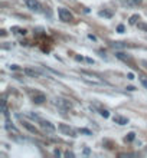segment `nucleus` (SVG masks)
I'll list each match as a JSON object with an SVG mask.
<instances>
[{
  "instance_id": "f257e3e1",
  "label": "nucleus",
  "mask_w": 147,
  "mask_h": 158,
  "mask_svg": "<svg viewBox=\"0 0 147 158\" xmlns=\"http://www.w3.org/2000/svg\"><path fill=\"white\" fill-rule=\"evenodd\" d=\"M39 126L44 129L45 132H48V134H54L56 131V128L52 122H49V121H45V119H39Z\"/></svg>"
},
{
  "instance_id": "f03ea898",
  "label": "nucleus",
  "mask_w": 147,
  "mask_h": 158,
  "mask_svg": "<svg viewBox=\"0 0 147 158\" xmlns=\"http://www.w3.org/2000/svg\"><path fill=\"white\" fill-rule=\"evenodd\" d=\"M55 104H56V106H58L61 111H69V109L72 108L71 102H69L68 99H64V98H56Z\"/></svg>"
},
{
  "instance_id": "7ed1b4c3",
  "label": "nucleus",
  "mask_w": 147,
  "mask_h": 158,
  "mask_svg": "<svg viewBox=\"0 0 147 158\" xmlns=\"http://www.w3.org/2000/svg\"><path fill=\"white\" fill-rule=\"evenodd\" d=\"M58 15H59V19L62 22H71L72 20V13L65 7H59L58 9Z\"/></svg>"
},
{
  "instance_id": "20e7f679",
  "label": "nucleus",
  "mask_w": 147,
  "mask_h": 158,
  "mask_svg": "<svg viewBox=\"0 0 147 158\" xmlns=\"http://www.w3.org/2000/svg\"><path fill=\"white\" fill-rule=\"evenodd\" d=\"M58 129H59L64 135H69V136H72V138H75V136H76L75 129L71 128L69 125H66V124H59V125H58Z\"/></svg>"
},
{
  "instance_id": "39448f33",
  "label": "nucleus",
  "mask_w": 147,
  "mask_h": 158,
  "mask_svg": "<svg viewBox=\"0 0 147 158\" xmlns=\"http://www.w3.org/2000/svg\"><path fill=\"white\" fill-rule=\"evenodd\" d=\"M25 3H26L27 9H30L32 12H40L42 10V6L39 3L38 0H25Z\"/></svg>"
},
{
  "instance_id": "423d86ee",
  "label": "nucleus",
  "mask_w": 147,
  "mask_h": 158,
  "mask_svg": "<svg viewBox=\"0 0 147 158\" xmlns=\"http://www.w3.org/2000/svg\"><path fill=\"white\" fill-rule=\"evenodd\" d=\"M25 73H26L27 76H30V78H39V76H42V72L36 71V69H32V68H26V69H25Z\"/></svg>"
},
{
  "instance_id": "0eeeda50",
  "label": "nucleus",
  "mask_w": 147,
  "mask_h": 158,
  "mask_svg": "<svg viewBox=\"0 0 147 158\" xmlns=\"http://www.w3.org/2000/svg\"><path fill=\"white\" fill-rule=\"evenodd\" d=\"M115 124H118V125H127L128 124V119L125 118V116H121V115H115L114 118H113Z\"/></svg>"
},
{
  "instance_id": "6e6552de",
  "label": "nucleus",
  "mask_w": 147,
  "mask_h": 158,
  "mask_svg": "<svg viewBox=\"0 0 147 158\" xmlns=\"http://www.w3.org/2000/svg\"><path fill=\"white\" fill-rule=\"evenodd\" d=\"M23 126H25L29 132H32V134H35V135H39L38 128H36V126H33L32 124H29V122H26V121H23Z\"/></svg>"
},
{
  "instance_id": "1a4fd4ad",
  "label": "nucleus",
  "mask_w": 147,
  "mask_h": 158,
  "mask_svg": "<svg viewBox=\"0 0 147 158\" xmlns=\"http://www.w3.org/2000/svg\"><path fill=\"white\" fill-rule=\"evenodd\" d=\"M32 99L35 104H44L45 101H46V96H45L44 93H35Z\"/></svg>"
},
{
  "instance_id": "9d476101",
  "label": "nucleus",
  "mask_w": 147,
  "mask_h": 158,
  "mask_svg": "<svg viewBox=\"0 0 147 158\" xmlns=\"http://www.w3.org/2000/svg\"><path fill=\"white\" fill-rule=\"evenodd\" d=\"M115 56H117L118 59L124 60V62H131V56H128V55L123 53V52H117V53H115Z\"/></svg>"
},
{
  "instance_id": "9b49d317",
  "label": "nucleus",
  "mask_w": 147,
  "mask_h": 158,
  "mask_svg": "<svg viewBox=\"0 0 147 158\" xmlns=\"http://www.w3.org/2000/svg\"><path fill=\"white\" fill-rule=\"evenodd\" d=\"M6 128H7V131H9V132H13L15 135H19V131H17V128H16L15 125H12V122H9V121L6 122Z\"/></svg>"
},
{
  "instance_id": "f8f14e48",
  "label": "nucleus",
  "mask_w": 147,
  "mask_h": 158,
  "mask_svg": "<svg viewBox=\"0 0 147 158\" xmlns=\"http://www.w3.org/2000/svg\"><path fill=\"white\" fill-rule=\"evenodd\" d=\"M137 20H140V16H138V15H133V16L130 17V25H136Z\"/></svg>"
},
{
  "instance_id": "ddd939ff",
  "label": "nucleus",
  "mask_w": 147,
  "mask_h": 158,
  "mask_svg": "<svg viewBox=\"0 0 147 158\" xmlns=\"http://www.w3.org/2000/svg\"><path fill=\"white\" fill-rule=\"evenodd\" d=\"M100 16H104V17H111V16H113V12L103 10V12H100Z\"/></svg>"
},
{
  "instance_id": "4468645a",
  "label": "nucleus",
  "mask_w": 147,
  "mask_h": 158,
  "mask_svg": "<svg viewBox=\"0 0 147 158\" xmlns=\"http://www.w3.org/2000/svg\"><path fill=\"white\" fill-rule=\"evenodd\" d=\"M134 138H136V134H134V132H128L127 136H125V141H133Z\"/></svg>"
},
{
  "instance_id": "2eb2a0df",
  "label": "nucleus",
  "mask_w": 147,
  "mask_h": 158,
  "mask_svg": "<svg viewBox=\"0 0 147 158\" xmlns=\"http://www.w3.org/2000/svg\"><path fill=\"white\" fill-rule=\"evenodd\" d=\"M100 114H101V116H104V118H108L110 116V112L107 109H100Z\"/></svg>"
},
{
  "instance_id": "dca6fc26",
  "label": "nucleus",
  "mask_w": 147,
  "mask_h": 158,
  "mask_svg": "<svg viewBox=\"0 0 147 158\" xmlns=\"http://www.w3.org/2000/svg\"><path fill=\"white\" fill-rule=\"evenodd\" d=\"M138 79H140V82H142V85L147 89V78L146 76H138Z\"/></svg>"
},
{
  "instance_id": "f3484780",
  "label": "nucleus",
  "mask_w": 147,
  "mask_h": 158,
  "mask_svg": "<svg viewBox=\"0 0 147 158\" xmlns=\"http://www.w3.org/2000/svg\"><path fill=\"white\" fill-rule=\"evenodd\" d=\"M113 46L114 48H127V45L123 43V42H115V43H113Z\"/></svg>"
},
{
  "instance_id": "a211bd4d",
  "label": "nucleus",
  "mask_w": 147,
  "mask_h": 158,
  "mask_svg": "<svg viewBox=\"0 0 147 158\" xmlns=\"http://www.w3.org/2000/svg\"><path fill=\"white\" fill-rule=\"evenodd\" d=\"M137 26H138V29H142V30H146V32H147V25H146V23L138 22V23H137Z\"/></svg>"
},
{
  "instance_id": "6ab92c4d",
  "label": "nucleus",
  "mask_w": 147,
  "mask_h": 158,
  "mask_svg": "<svg viewBox=\"0 0 147 158\" xmlns=\"http://www.w3.org/2000/svg\"><path fill=\"white\" fill-rule=\"evenodd\" d=\"M79 132H81V134H85V135H93V132L89 131V129H87V128H81Z\"/></svg>"
},
{
  "instance_id": "aec40b11",
  "label": "nucleus",
  "mask_w": 147,
  "mask_h": 158,
  "mask_svg": "<svg viewBox=\"0 0 147 158\" xmlns=\"http://www.w3.org/2000/svg\"><path fill=\"white\" fill-rule=\"evenodd\" d=\"M117 32H118V33H124V26H123V25H118V27H117Z\"/></svg>"
},
{
  "instance_id": "412c9836",
  "label": "nucleus",
  "mask_w": 147,
  "mask_h": 158,
  "mask_svg": "<svg viewBox=\"0 0 147 158\" xmlns=\"http://www.w3.org/2000/svg\"><path fill=\"white\" fill-rule=\"evenodd\" d=\"M10 69H12V71H17L19 68H17V65H12V66H10Z\"/></svg>"
},
{
  "instance_id": "4be33fe9",
  "label": "nucleus",
  "mask_w": 147,
  "mask_h": 158,
  "mask_svg": "<svg viewBox=\"0 0 147 158\" xmlns=\"http://www.w3.org/2000/svg\"><path fill=\"white\" fill-rule=\"evenodd\" d=\"M127 78H128V79H130V81H131V79H134V75H133V73H131V72H130V73L127 75Z\"/></svg>"
},
{
  "instance_id": "5701e85b",
  "label": "nucleus",
  "mask_w": 147,
  "mask_h": 158,
  "mask_svg": "<svg viewBox=\"0 0 147 158\" xmlns=\"http://www.w3.org/2000/svg\"><path fill=\"white\" fill-rule=\"evenodd\" d=\"M65 155H68V157H75V155H74V153H69V151H68V153H65Z\"/></svg>"
},
{
  "instance_id": "b1692460",
  "label": "nucleus",
  "mask_w": 147,
  "mask_h": 158,
  "mask_svg": "<svg viewBox=\"0 0 147 158\" xmlns=\"http://www.w3.org/2000/svg\"><path fill=\"white\" fill-rule=\"evenodd\" d=\"M127 91H136V88L134 86H127Z\"/></svg>"
},
{
  "instance_id": "393cba45",
  "label": "nucleus",
  "mask_w": 147,
  "mask_h": 158,
  "mask_svg": "<svg viewBox=\"0 0 147 158\" xmlns=\"http://www.w3.org/2000/svg\"><path fill=\"white\" fill-rule=\"evenodd\" d=\"M88 38L93 39V40H97V38H95V36H93V35H88Z\"/></svg>"
},
{
  "instance_id": "a878e982",
  "label": "nucleus",
  "mask_w": 147,
  "mask_h": 158,
  "mask_svg": "<svg viewBox=\"0 0 147 158\" xmlns=\"http://www.w3.org/2000/svg\"><path fill=\"white\" fill-rule=\"evenodd\" d=\"M84 154H85V155H88V154H89V150H88V148H85V150H84Z\"/></svg>"
},
{
  "instance_id": "bb28decb",
  "label": "nucleus",
  "mask_w": 147,
  "mask_h": 158,
  "mask_svg": "<svg viewBox=\"0 0 147 158\" xmlns=\"http://www.w3.org/2000/svg\"><path fill=\"white\" fill-rule=\"evenodd\" d=\"M85 60H87L88 63H94V60H93V59H89V58H87V59H85Z\"/></svg>"
},
{
  "instance_id": "cd10ccee",
  "label": "nucleus",
  "mask_w": 147,
  "mask_h": 158,
  "mask_svg": "<svg viewBox=\"0 0 147 158\" xmlns=\"http://www.w3.org/2000/svg\"><path fill=\"white\" fill-rule=\"evenodd\" d=\"M143 65H146V68H147V60H143Z\"/></svg>"
},
{
  "instance_id": "c85d7f7f",
  "label": "nucleus",
  "mask_w": 147,
  "mask_h": 158,
  "mask_svg": "<svg viewBox=\"0 0 147 158\" xmlns=\"http://www.w3.org/2000/svg\"><path fill=\"white\" fill-rule=\"evenodd\" d=\"M134 2H136V3H142V0H134Z\"/></svg>"
}]
</instances>
